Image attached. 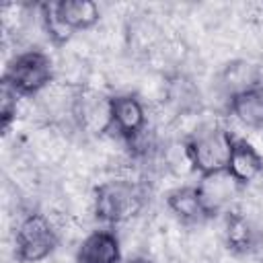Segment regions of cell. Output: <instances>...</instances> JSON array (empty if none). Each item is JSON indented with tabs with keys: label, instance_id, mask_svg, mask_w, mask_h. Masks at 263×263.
Wrapping results in <instances>:
<instances>
[{
	"label": "cell",
	"instance_id": "6da1fadb",
	"mask_svg": "<svg viewBox=\"0 0 263 263\" xmlns=\"http://www.w3.org/2000/svg\"><path fill=\"white\" fill-rule=\"evenodd\" d=\"M144 208V191L132 179H109L92 191V212L97 220L109 226L125 224Z\"/></svg>",
	"mask_w": 263,
	"mask_h": 263
},
{
	"label": "cell",
	"instance_id": "7a4b0ae2",
	"mask_svg": "<svg viewBox=\"0 0 263 263\" xmlns=\"http://www.w3.org/2000/svg\"><path fill=\"white\" fill-rule=\"evenodd\" d=\"M185 144L193 171L201 177L228 168L234 136L220 123H201L185 138Z\"/></svg>",
	"mask_w": 263,
	"mask_h": 263
},
{
	"label": "cell",
	"instance_id": "3957f363",
	"mask_svg": "<svg viewBox=\"0 0 263 263\" xmlns=\"http://www.w3.org/2000/svg\"><path fill=\"white\" fill-rule=\"evenodd\" d=\"M55 66L51 58L37 47L18 51L6 66L2 82L14 88L21 97H39L53 84Z\"/></svg>",
	"mask_w": 263,
	"mask_h": 263
},
{
	"label": "cell",
	"instance_id": "277c9868",
	"mask_svg": "<svg viewBox=\"0 0 263 263\" xmlns=\"http://www.w3.org/2000/svg\"><path fill=\"white\" fill-rule=\"evenodd\" d=\"M60 245L55 222L41 212H29L21 218L14 232V259L18 263H41Z\"/></svg>",
	"mask_w": 263,
	"mask_h": 263
},
{
	"label": "cell",
	"instance_id": "5b68a950",
	"mask_svg": "<svg viewBox=\"0 0 263 263\" xmlns=\"http://www.w3.org/2000/svg\"><path fill=\"white\" fill-rule=\"evenodd\" d=\"M72 119L78 129L90 136H103L111 132V97L90 86H78Z\"/></svg>",
	"mask_w": 263,
	"mask_h": 263
},
{
	"label": "cell",
	"instance_id": "8992f818",
	"mask_svg": "<svg viewBox=\"0 0 263 263\" xmlns=\"http://www.w3.org/2000/svg\"><path fill=\"white\" fill-rule=\"evenodd\" d=\"M148 129V111L144 101L134 92H121L111 97V132L132 144Z\"/></svg>",
	"mask_w": 263,
	"mask_h": 263
},
{
	"label": "cell",
	"instance_id": "52a82bcc",
	"mask_svg": "<svg viewBox=\"0 0 263 263\" xmlns=\"http://www.w3.org/2000/svg\"><path fill=\"white\" fill-rule=\"evenodd\" d=\"M197 193L201 197L203 210L208 218L224 216L226 212L234 210V201L240 195V185L228 175V171L222 173H212V175H201L199 181L195 183Z\"/></svg>",
	"mask_w": 263,
	"mask_h": 263
},
{
	"label": "cell",
	"instance_id": "ba28073f",
	"mask_svg": "<svg viewBox=\"0 0 263 263\" xmlns=\"http://www.w3.org/2000/svg\"><path fill=\"white\" fill-rule=\"evenodd\" d=\"M216 88L224 97L228 107L234 97L255 88H263V68L251 60H232L220 70L216 78Z\"/></svg>",
	"mask_w": 263,
	"mask_h": 263
},
{
	"label": "cell",
	"instance_id": "9c48e42d",
	"mask_svg": "<svg viewBox=\"0 0 263 263\" xmlns=\"http://www.w3.org/2000/svg\"><path fill=\"white\" fill-rule=\"evenodd\" d=\"M76 263H121V240L113 228H99L88 232L78 249Z\"/></svg>",
	"mask_w": 263,
	"mask_h": 263
},
{
	"label": "cell",
	"instance_id": "30bf717a",
	"mask_svg": "<svg viewBox=\"0 0 263 263\" xmlns=\"http://www.w3.org/2000/svg\"><path fill=\"white\" fill-rule=\"evenodd\" d=\"M222 238L226 247L234 255H247L257 251L259 245V230L251 222V218L240 212V210H230L224 214V224H222Z\"/></svg>",
	"mask_w": 263,
	"mask_h": 263
},
{
	"label": "cell",
	"instance_id": "8fae6325",
	"mask_svg": "<svg viewBox=\"0 0 263 263\" xmlns=\"http://www.w3.org/2000/svg\"><path fill=\"white\" fill-rule=\"evenodd\" d=\"M228 175L240 185L247 187L263 175V154L245 138H234V146L228 160Z\"/></svg>",
	"mask_w": 263,
	"mask_h": 263
},
{
	"label": "cell",
	"instance_id": "7c38bea8",
	"mask_svg": "<svg viewBox=\"0 0 263 263\" xmlns=\"http://www.w3.org/2000/svg\"><path fill=\"white\" fill-rule=\"evenodd\" d=\"M53 10H55L58 18L62 21V25L72 35L78 33V31L92 29L101 18V10H99L97 2H92V0H62V2H53Z\"/></svg>",
	"mask_w": 263,
	"mask_h": 263
},
{
	"label": "cell",
	"instance_id": "4fadbf2b",
	"mask_svg": "<svg viewBox=\"0 0 263 263\" xmlns=\"http://www.w3.org/2000/svg\"><path fill=\"white\" fill-rule=\"evenodd\" d=\"M166 208L183 224H201L208 218L195 185H181L166 195Z\"/></svg>",
	"mask_w": 263,
	"mask_h": 263
},
{
	"label": "cell",
	"instance_id": "5bb4252c",
	"mask_svg": "<svg viewBox=\"0 0 263 263\" xmlns=\"http://www.w3.org/2000/svg\"><path fill=\"white\" fill-rule=\"evenodd\" d=\"M228 113L247 129L263 132V88H255L234 97L228 103Z\"/></svg>",
	"mask_w": 263,
	"mask_h": 263
},
{
	"label": "cell",
	"instance_id": "9a60e30c",
	"mask_svg": "<svg viewBox=\"0 0 263 263\" xmlns=\"http://www.w3.org/2000/svg\"><path fill=\"white\" fill-rule=\"evenodd\" d=\"M21 95L2 82V99H0V117H2V129H8V125L16 119Z\"/></svg>",
	"mask_w": 263,
	"mask_h": 263
},
{
	"label": "cell",
	"instance_id": "2e32d148",
	"mask_svg": "<svg viewBox=\"0 0 263 263\" xmlns=\"http://www.w3.org/2000/svg\"><path fill=\"white\" fill-rule=\"evenodd\" d=\"M127 263H150L146 257H134V259H129Z\"/></svg>",
	"mask_w": 263,
	"mask_h": 263
}]
</instances>
